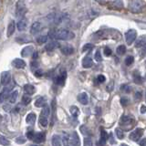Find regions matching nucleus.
Returning a JSON list of instances; mask_svg holds the SVG:
<instances>
[{"mask_svg":"<svg viewBox=\"0 0 146 146\" xmlns=\"http://www.w3.org/2000/svg\"><path fill=\"white\" fill-rule=\"evenodd\" d=\"M48 36L52 39H58V40H70L74 38L75 34L70 30L65 29H52L48 32Z\"/></svg>","mask_w":146,"mask_h":146,"instance_id":"f257e3e1","label":"nucleus"},{"mask_svg":"<svg viewBox=\"0 0 146 146\" xmlns=\"http://www.w3.org/2000/svg\"><path fill=\"white\" fill-rule=\"evenodd\" d=\"M63 143L64 146H80V138L78 136L77 132H72V134L68 135V134H64L63 136Z\"/></svg>","mask_w":146,"mask_h":146,"instance_id":"f03ea898","label":"nucleus"},{"mask_svg":"<svg viewBox=\"0 0 146 146\" xmlns=\"http://www.w3.org/2000/svg\"><path fill=\"white\" fill-rule=\"evenodd\" d=\"M128 8L131 13H141L144 10L145 3L143 0H131L128 5Z\"/></svg>","mask_w":146,"mask_h":146,"instance_id":"7ed1b4c3","label":"nucleus"},{"mask_svg":"<svg viewBox=\"0 0 146 146\" xmlns=\"http://www.w3.org/2000/svg\"><path fill=\"white\" fill-rule=\"evenodd\" d=\"M134 119L130 116H122L120 120V126L121 129L125 131L131 130L134 124Z\"/></svg>","mask_w":146,"mask_h":146,"instance_id":"20e7f679","label":"nucleus"},{"mask_svg":"<svg viewBox=\"0 0 146 146\" xmlns=\"http://www.w3.org/2000/svg\"><path fill=\"white\" fill-rule=\"evenodd\" d=\"M137 38V32L134 29H130L125 33V40L128 46H131Z\"/></svg>","mask_w":146,"mask_h":146,"instance_id":"39448f33","label":"nucleus"},{"mask_svg":"<svg viewBox=\"0 0 146 146\" xmlns=\"http://www.w3.org/2000/svg\"><path fill=\"white\" fill-rule=\"evenodd\" d=\"M27 11L26 9V6L24 2L22 0H19L17 3V6H16V15L17 17H23V16L25 15V13Z\"/></svg>","mask_w":146,"mask_h":146,"instance_id":"423d86ee","label":"nucleus"},{"mask_svg":"<svg viewBox=\"0 0 146 146\" xmlns=\"http://www.w3.org/2000/svg\"><path fill=\"white\" fill-rule=\"evenodd\" d=\"M108 7L112 10H121L124 7V4L122 0H113L108 3Z\"/></svg>","mask_w":146,"mask_h":146,"instance_id":"0eeeda50","label":"nucleus"},{"mask_svg":"<svg viewBox=\"0 0 146 146\" xmlns=\"http://www.w3.org/2000/svg\"><path fill=\"white\" fill-rule=\"evenodd\" d=\"M66 16L64 14H50L48 17V19L54 24H60V23L65 19Z\"/></svg>","mask_w":146,"mask_h":146,"instance_id":"6e6552de","label":"nucleus"},{"mask_svg":"<svg viewBox=\"0 0 146 146\" xmlns=\"http://www.w3.org/2000/svg\"><path fill=\"white\" fill-rule=\"evenodd\" d=\"M0 82L3 86H7L11 82V73L9 71H4L2 72L1 77H0Z\"/></svg>","mask_w":146,"mask_h":146,"instance_id":"1a4fd4ad","label":"nucleus"},{"mask_svg":"<svg viewBox=\"0 0 146 146\" xmlns=\"http://www.w3.org/2000/svg\"><path fill=\"white\" fill-rule=\"evenodd\" d=\"M143 130L141 129V128H137L135 131H133L130 134V139L131 141H137L141 139V137L143 136Z\"/></svg>","mask_w":146,"mask_h":146,"instance_id":"9d476101","label":"nucleus"},{"mask_svg":"<svg viewBox=\"0 0 146 146\" xmlns=\"http://www.w3.org/2000/svg\"><path fill=\"white\" fill-rule=\"evenodd\" d=\"M45 139H46V133L45 132H35V136H34V139H33V141H35L36 143H41L45 141Z\"/></svg>","mask_w":146,"mask_h":146,"instance_id":"9b49d317","label":"nucleus"},{"mask_svg":"<svg viewBox=\"0 0 146 146\" xmlns=\"http://www.w3.org/2000/svg\"><path fill=\"white\" fill-rule=\"evenodd\" d=\"M66 79H67V73L64 71V72L61 73L60 75H58V77L55 78V79H54V82L57 85H64Z\"/></svg>","mask_w":146,"mask_h":146,"instance_id":"f8f14e48","label":"nucleus"},{"mask_svg":"<svg viewBox=\"0 0 146 146\" xmlns=\"http://www.w3.org/2000/svg\"><path fill=\"white\" fill-rule=\"evenodd\" d=\"M32 53H34V48L33 46H27L21 50V56L23 58L29 57Z\"/></svg>","mask_w":146,"mask_h":146,"instance_id":"ddd939ff","label":"nucleus"},{"mask_svg":"<svg viewBox=\"0 0 146 146\" xmlns=\"http://www.w3.org/2000/svg\"><path fill=\"white\" fill-rule=\"evenodd\" d=\"M16 23L15 21L11 20L9 22V24L7 26V38H10V36L15 33V30H16Z\"/></svg>","mask_w":146,"mask_h":146,"instance_id":"4468645a","label":"nucleus"},{"mask_svg":"<svg viewBox=\"0 0 146 146\" xmlns=\"http://www.w3.org/2000/svg\"><path fill=\"white\" fill-rule=\"evenodd\" d=\"M60 51L62 54L66 55V56H70V55H72L74 53V48L70 45H65L60 48Z\"/></svg>","mask_w":146,"mask_h":146,"instance_id":"2eb2a0df","label":"nucleus"},{"mask_svg":"<svg viewBox=\"0 0 146 146\" xmlns=\"http://www.w3.org/2000/svg\"><path fill=\"white\" fill-rule=\"evenodd\" d=\"M41 27H42V26H41V23L38 22V21H36L34 22L33 24L31 25V27H30V33L32 35H35L36 33H38V32L41 30Z\"/></svg>","mask_w":146,"mask_h":146,"instance_id":"dca6fc26","label":"nucleus"},{"mask_svg":"<svg viewBox=\"0 0 146 146\" xmlns=\"http://www.w3.org/2000/svg\"><path fill=\"white\" fill-rule=\"evenodd\" d=\"M108 138H109V135L106 132V131L102 129L100 130V141L98 143V145L99 146H104L106 141L108 140Z\"/></svg>","mask_w":146,"mask_h":146,"instance_id":"f3484780","label":"nucleus"},{"mask_svg":"<svg viewBox=\"0 0 146 146\" xmlns=\"http://www.w3.org/2000/svg\"><path fill=\"white\" fill-rule=\"evenodd\" d=\"M81 64H82V67H83V68H90L91 66L93 65V60L90 56H86V57H84L83 58H82Z\"/></svg>","mask_w":146,"mask_h":146,"instance_id":"a211bd4d","label":"nucleus"},{"mask_svg":"<svg viewBox=\"0 0 146 146\" xmlns=\"http://www.w3.org/2000/svg\"><path fill=\"white\" fill-rule=\"evenodd\" d=\"M12 65L15 67L16 68L20 70V68H24L26 67V62L23 60V59H21V58H15L12 61Z\"/></svg>","mask_w":146,"mask_h":146,"instance_id":"6ab92c4d","label":"nucleus"},{"mask_svg":"<svg viewBox=\"0 0 146 146\" xmlns=\"http://www.w3.org/2000/svg\"><path fill=\"white\" fill-rule=\"evenodd\" d=\"M59 47V44L57 42V41H51V42L48 43L47 45L45 46V49L47 50V51H53L56 48H58Z\"/></svg>","mask_w":146,"mask_h":146,"instance_id":"aec40b11","label":"nucleus"},{"mask_svg":"<svg viewBox=\"0 0 146 146\" xmlns=\"http://www.w3.org/2000/svg\"><path fill=\"white\" fill-rule=\"evenodd\" d=\"M27 21L26 18H21V19L17 22V29L19 30V31H24L26 30L27 29Z\"/></svg>","mask_w":146,"mask_h":146,"instance_id":"412c9836","label":"nucleus"},{"mask_svg":"<svg viewBox=\"0 0 146 146\" xmlns=\"http://www.w3.org/2000/svg\"><path fill=\"white\" fill-rule=\"evenodd\" d=\"M24 91H25V93L27 95H33L35 92H36V89H35V87L33 85H31V84H26L24 86Z\"/></svg>","mask_w":146,"mask_h":146,"instance_id":"4be33fe9","label":"nucleus"},{"mask_svg":"<svg viewBox=\"0 0 146 146\" xmlns=\"http://www.w3.org/2000/svg\"><path fill=\"white\" fill-rule=\"evenodd\" d=\"M78 100L83 105H87L89 102V98H88V95L85 92H82V93H80L78 95Z\"/></svg>","mask_w":146,"mask_h":146,"instance_id":"5701e85b","label":"nucleus"},{"mask_svg":"<svg viewBox=\"0 0 146 146\" xmlns=\"http://www.w3.org/2000/svg\"><path fill=\"white\" fill-rule=\"evenodd\" d=\"M145 45H146V35H143L136 40L135 46H136V48H141V47H143Z\"/></svg>","mask_w":146,"mask_h":146,"instance_id":"b1692460","label":"nucleus"},{"mask_svg":"<svg viewBox=\"0 0 146 146\" xmlns=\"http://www.w3.org/2000/svg\"><path fill=\"white\" fill-rule=\"evenodd\" d=\"M61 138H60V136H58L57 134H55L52 136V138H51V143H52V146H61L62 143H61Z\"/></svg>","mask_w":146,"mask_h":146,"instance_id":"393cba45","label":"nucleus"},{"mask_svg":"<svg viewBox=\"0 0 146 146\" xmlns=\"http://www.w3.org/2000/svg\"><path fill=\"white\" fill-rule=\"evenodd\" d=\"M46 102H47V99L45 97H39L38 99H36L35 102V106L36 108H41L46 106Z\"/></svg>","mask_w":146,"mask_h":146,"instance_id":"a878e982","label":"nucleus"},{"mask_svg":"<svg viewBox=\"0 0 146 146\" xmlns=\"http://www.w3.org/2000/svg\"><path fill=\"white\" fill-rule=\"evenodd\" d=\"M36 119V114H34V113H29V114H27V116L26 118V121H27V123H29V124H31L32 125V124H34V123H35Z\"/></svg>","mask_w":146,"mask_h":146,"instance_id":"bb28decb","label":"nucleus"},{"mask_svg":"<svg viewBox=\"0 0 146 146\" xmlns=\"http://www.w3.org/2000/svg\"><path fill=\"white\" fill-rule=\"evenodd\" d=\"M18 97V91L15 90L13 91L11 94H9V97H8V100L10 103H15L17 102V99Z\"/></svg>","mask_w":146,"mask_h":146,"instance_id":"cd10ccee","label":"nucleus"},{"mask_svg":"<svg viewBox=\"0 0 146 146\" xmlns=\"http://www.w3.org/2000/svg\"><path fill=\"white\" fill-rule=\"evenodd\" d=\"M70 111L71 113V115L73 117H75V118L80 115V109L78 108L77 106H71L70 108Z\"/></svg>","mask_w":146,"mask_h":146,"instance_id":"c85d7f7f","label":"nucleus"},{"mask_svg":"<svg viewBox=\"0 0 146 146\" xmlns=\"http://www.w3.org/2000/svg\"><path fill=\"white\" fill-rule=\"evenodd\" d=\"M31 102V97L29 95H23L21 99V103L23 105H29Z\"/></svg>","mask_w":146,"mask_h":146,"instance_id":"c756f323","label":"nucleus"},{"mask_svg":"<svg viewBox=\"0 0 146 146\" xmlns=\"http://www.w3.org/2000/svg\"><path fill=\"white\" fill-rule=\"evenodd\" d=\"M48 36H45V35H42V36H39L36 38V41L38 42V44H45L46 42L48 41Z\"/></svg>","mask_w":146,"mask_h":146,"instance_id":"7c9ffc66","label":"nucleus"},{"mask_svg":"<svg viewBox=\"0 0 146 146\" xmlns=\"http://www.w3.org/2000/svg\"><path fill=\"white\" fill-rule=\"evenodd\" d=\"M50 114V109L48 106L46 105L45 107H43V110L41 111V113H40V116H44V117H48V115Z\"/></svg>","mask_w":146,"mask_h":146,"instance_id":"2f4dec72","label":"nucleus"},{"mask_svg":"<svg viewBox=\"0 0 146 146\" xmlns=\"http://www.w3.org/2000/svg\"><path fill=\"white\" fill-rule=\"evenodd\" d=\"M126 51V47L124 45H121V46H119V47L116 48V52L118 55H120V56H121V55H123L125 53Z\"/></svg>","mask_w":146,"mask_h":146,"instance_id":"473e14b6","label":"nucleus"},{"mask_svg":"<svg viewBox=\"0 0 146 146\" xmlns=\"http://www.w3.org/2000/svg\"><path fill=\"white\" fill-rule=\"evenodd\" d=\"M39 123L41 126L43 127H47L48 124V118L47 117H44V116H40L39 117Z\"/></svg>","mask_w":146,"mask_h":146,"instance_id":"72a5a7b5","label":"nucleus"},{"mask_svg":"<svg viewBox=\"0 0 146 146\" xmlns=\"http://www.w3.org/2000/svg\"><path fill=\"white\" fill-rule=\"evenodd\" d=\"M0 144L3 145V146H7V145L10 144V141H9L6 137L0 136Z\"/></svg>","mask_w":146,"mask_h":146,"instance_id":"f704fd0d","label":"nucleus"},{"mask_svg":"<svg viewBox=\"0 0 146 146\" xmlns=\"http://www.w3.org/2000/svg\"><path fill=\"white\" fill-rule=\"evenodd\" d=\"M115 132H116V136L118 137L119 139L124 138V133H123V131L120 129V128H117V129L115 130Z\"/></svg>","mask_w":146,"mask_h":146,"instance_id":"c9c22d12","label":"nucleus"},{"mask_svg":"<svg viewBox=\"0 0 146 146\" xmlns=\"http://www.w3.org/2000/svg\"><path fill=\"white\" fill-rule=\"evenodd\" d=\"M83 145L84 146H92V141H91L90 137H86V138H84Z\"/></svg>","mask_w":146,"mask_h":146,"instance_id":"e433bc0d","label":"nucleus"},{"mask_svg":"<svg viewBox=\"0 0 146 146\" xmlns=\"http://www.w3.org/2000/svg\"><path fill=\"white\" fill-rule=\"evenodd\" d=\"M121 90L123 91V92H126V93H129V92H131V88L129 86V85H122L121 87Z\"/></svg>","mask_w":146,"mask_h":146,"instance_id":"4c0bfd02","label":"nucleus"},{"mask_svg":"<svg viewBox=\"0 0 146 146\" xmlns=\"http://www.w3.org/2000/svg\"><path fill=\"white\" fill-rule=\"evenodd\" d=\"M133 60H134L133 57L129 56V57H127L126 59H125V64L127 66H130V65H131L132 63H133Z\"/></svg>","mask_w":146,"mask_h":146,"instance_id":"58836bf2","label":"nucleus"},{"mask_svg":"<svg viewBox=\"0 0 146 146\" xmlns=\"http://www.w3.org/2000/svg\"><path fill=\"white\" fill-rule=\"evenodd\" d=\"M93 48V45L92 44H85L82 48V51L85 52V51H88V50H90Z\"/></svg>","mask_w":146,"mask_h":146,"instance_id":"ea45409f","label":"nucleus"},{"mask_svg":"<svg viewBox=\"0 0 146 146\" xmlns=\"http://www.w3.org/2000/svg\"><path fill=\"white\" fill-rule=\"evenodd\" d=\"M80 131L82 132V134H84V135H88V134H90V131H89V129L87 128L85 125H82L81 127H80Z\"/></svg>","mask_w":146,"mask_h":146,"instance_id":"a19ab883","label":"nucleus"},{"mask_svg":"<svg viewBox=\"0 0 146 146\" xmlns=\"http://www.w3.org/2000/svg\"><path fill=\"white\" fill-rule=\"evenodd\" d=\"M26 141H27V140L22 136L17 137V138L16 139V143H18V144H24V143H26Z\"/></svg>","mask_w":146,"mask_h":146,"instance_id":"79ce46f5","label":"nucleus"},{"mask_svg":"<svg viewBox=\"0 0 146 146\" xmlns=\"http://www.w3.org/2000/svg\"><path fill=\"white\" fill-rule=\"evenodd\" d=\"M94 58H95V60H97L98 62L102 60V55H100V52L99 51V50H97V51H96V53L94 55Z\"/></svg>","mask_w":146,"mask_h":146,"instance_id":"37998d69","label":"nucleus"},{"mask_svg":"<svg viewBox=\"0 0 146 146\" xmlns=\"http://www.w3.org/2000/svg\"><path fill=\"white\" fill-rule=\"evenodd\" d=\"M133 78H134L135 83H137V84H141V83H143V80H141V76H139L138 74H137V75H133Z\"/></svg>","mask_w":146,"mask_h":146,"instance_id":"c03bdc74","label":"nucleus"},{"mask_svg":"<svg viewBox=\"0 0 146 146\" xmlns=\"http://www.w3.org/2000/svg\"><path fill=\"white\" fill-rule=\"evenodd\" d=\"M34 136H35V132H34L33 131H27V139H29V140H31V141H33Z\"/></svg>","mask_w":146,"mask_h":146,"instance_id":"a18cd8bd","label":"nucleus"},{"mask_svg":"<svg viewBox=\"0 0 146 146\" xmlns=\"http://www.w3.org/2000/svg\"><path fill=\"white\" fill-rule=\"evenodd\" d=\"M104 55H105V56H107V57L111 56V49L109 48L108 47H106L104 48Z\"/></svg>","mask_w":146,"mask_h":146,"instance_id":"49530a36","label":"nucleus"},{"mask_svg":"<svg viewBox=\"0 0 146 146\" xmlns=\"http://www.w3.org/2000/svg\"><path fill=\"white\" fill-rule=\"evenodd\" d=\"M35 76H36V77H38V78L42 77V76H43V71L38 68V70H36L35 71Z\"/></svg>","mask_w":146,"mask_h":146,"instance_id":"de8ad7c7","label":"nucleus"},{"mask_svg":"<svg viewBox=\"0 0 146 146\" xmlns=\"http://www.w3.org/2000/svg\"><path fill=\"white\" fill-rule=\"evenodd\" d=\"M121 102L122 105H128V104H129V102H130V100L128 99V98H126V97H124V98H122L121 100Z\"/></svg>","mask_w":146,"mask_h":146,"instance_id":"09e8293b","label":"nucleus"},{"mask_svg":"<svg viewBox=\"0 0 146 146\" xmlns=\"http://www.w3.org/2000/svg\"><path fill=\"white\" fill-rule=\"evenodd\" d=\"M98 81L100 82V83H102V82L105 81V80H106V78L104 77V75H99L98 78H97Z\"/></svg>","mask_w":146,"mask_h":146,"instance_id":"8fccbe9b","label":"nucleus"},{"mask_svg":"<svg viewBox=\"0 0 146 146\" xmlns=\"http://www.w3.org/2000/svg\"><path fill=\"white\" fill-rule=\"evenodd\" d=\"M112 89H113V82H111V83L107 86V90H108V91H111Z\"/></svg>","mask_w":146,"mask_h":146,"instance_id":"3c124183","label":"nucleus"},{"mask_svg":"<svg viewBox=\"0 0 146 146\" xmlns=\"http://www.w3.org/2000/svg\"><path fill=\"white\" fill-rule=\"evenodd\" d=\"M141 99V93L140 92H137L136 95H135V100H139Z\"/></svg>","mask_w":146,"mask_h":146,"instance_id":"603ef678","label":"nucleus"},{"mask_svg":"<svg viewBox=\"0 0 146 146\" xmlns=\"http://www.w3.org/2000/svg\"><path fill=\"white\" fill-rule=\"evenodd\" d=\"M140 146H146V139H143L140 141Z\"/></svg>","mask_w":146,"mask_h":146,"instance_id":"864d4df0","label":"nucleus"},{"mask_svg":"<svg viewBox=\"0 0 146 146\" xmlns=\"http://www.w3.org/2000/svg\"><path fill=\"white\" fill-rule=\"evenodd\" d=\"M140 111H141V113H145L146 112V107L145 106H141Z\"/></svg>","mask_w":146,"mask_h":146,"instance_id":"5fc2aeb1","label":"nucleus"},{"mask_svg":"<svg viewBox=\"0 0 146 146\" xmlns=\"http://www.w3.org/2000/svg\"><path fill=\"white\" fill-rule=\"evenodd\" d=\"M110 140H111V141H110V143H115V141H114V139H113V136H112V134H111V135H110Z\"/></svg>","mask_w":146,"mask_h":146,"instance_id":"6e6d98bb","label":"nucleus"},{"mask_svg":"<svg viewBox=\"0 0 146 146\" xmlns=\"http://www.w3.org/2000/svg\"><path fill=\"white\" fill-rule=\"evenodd\" d=\"M31 1L34 2V3H41V2L46 1V0H31Z\"/></svg>","mask_w":146,"mask_h":146,"instance_id":"4d7b16f0","label":"nucleus"},{"mask_svg":"<svg viewBox=\"0 0 146 146\" xmlns=\"http://www.w3.org/2000/svg\"><path fill=\"white\" fill-rule=\"evenodd\" d=\"M38 58V53L34 52V58Z\"/></svg>","mask_w":146,"mask_h":146,"instance_id":"13d9d810","label":"nucleus"},{"mask_svg":"<svg viewBox=\"0 0 146 146\" xmlns=\"http://www.w3.org/2000/svg\"><path fill=\"white\" fill-rule=\"evenodd\" d=\"M121 146H129V145H127L125 143H122V144H121Z\"/></svg>","mask_w":146,"mask_h":146,"instance_id":"bf43d9fd","label":"nucleus"},{"mask_svg":"<svg viewBox=\"0 0 146 146\" xmlns=\"http://www.w3.org/2000/svg\"><path fill=\"white\" fill-rule=\"evenodd\" d=\"M2 121V115H0V122Z\"/></svg>","mask_w":146,"mask_h":146,"instance_id":"052dcab7","label":"nucleus"},{"mask_svg":"<svg viewBox=\"0 0 146 146\" xmlns=\"http://www.w3.org/2000/svg\"><path fill=\"white\" fill-rule=\"evenodd\" d=\"M0 6H1V0H0Z\"/></svg>","mask_w":146,"mask_h":146,"instance_id":"680f3d73","label":"nucleus"},{"mask_svg":"<svg viewBox=\"0 0 146 146\" xmlns=\"http://www.w3.org/2000/svg\"><path fill=\"white\" fill-rule=\"evenodd\" d=\"M32 146H38V145H32Z\"/></svg>","mask_w":146,"mask_h":146,"instance_id":"e2e57ef3","label":"nucleus"},{"mask_svg":"<svg viewBox=\"0 0 146 146\" xmlns=\"http://www.w3.org/2000/svg\"><path fill=\"white\" fill-rule=\"evenodd\" d=\"M145 78H146V75H145Z\"/></svg>","mask_w":146,"mask_h":146,"instance_id":"0e129e2a","label":"nucleus"}]
</instances>
